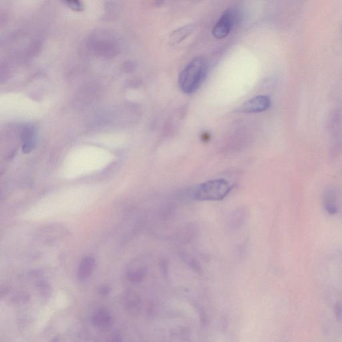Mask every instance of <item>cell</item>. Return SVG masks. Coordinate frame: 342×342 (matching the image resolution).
<instances>
[{"instance_id":"obj_11","label":"cell","mask_w":342,"mask_h":342,"mask_svg":"<svg viewBox=\"0 0 342 342\" xmlns=\"http://www.w3.org/2000/svg\"><path fill=\"white\" fill-rule=\"evenodd\" d=\"M110 289L106 287H102V288H100V290H99V294L102 295V296H105V295H108Z\"/></svg>"},{"instance_id":"obj_10","label":"cell","mask_w":342,"mask_h":342,"mask_svg":"<svg viewBox=\"0 0 342 342\" xmlns=\"http://www.w3.org/2000/svg\"><path fill=\"white\" fill-rule=\"evenodd\" d=\"M106 342H122V339L121 336L118 334H114L107 340Z\"/></svg>"},{"instance_id":"obj_5","label":"cell","mask_w":342,"mask_h":342,"mask_svg":"<svg viewBox=\"0 0 342 342\" xmlns=\"http://www.w3.org/2000/svg\"><path fill=\"white\" fill-rule=\"evenodd\" d=\"M92 322L93 325L100 329L110 327L112 323L111 314L106 309H97L92 315Z\"/></svg>"},{"instance_id":"obj_1","label":"cell","mask_w":342,"mask_h":342,"mask_svg":"<svg viewBox=\"0 0 342 342\" xmlns=\"http://www.w3.org/2000/svg\"><path fill=\"white\" fill-rule=\"evenodd\" d=\"M208 64L203 56L194 58L184 68L178 77V85L184 93L190 94L197 90L207 75Z\"/></svg>"},{"instance_id":"obj_12","label":"cell","mask_w":342,"mask_h":342,"mask_svg":"<svg viewBox=\"0 0 342 342\" xmlns=\"http://www.w3.org/2000/svg\"><path fill=\"white\" fill-rule=\"evenodd\" d=\"M58 340L57 338H54V339L52 340L51 342H58Z\"/></svg>"},{"instance_id":"obj_9","label":"cell","mask_w":342,"mask_h":342,"mask_svg":"<svg viewBox=\"0 0 342 342\" xmlns=\"http://www.w3.org/2000/svg\"><path fill=\"white\" fill-rule=\"evenodd\" d=\"M68 4L71 6L72 8L75 9L76 11H81L83 9V5L82 4L81 1H67Z\"/></svg>"},{"instance_id":"obj_2","label":"cell","mask_w":342,"mask_h":342,"mask_svg":"<svg viewBox=\"0 0 342 342\" xmlns=\"http://www.w3.org/2000/svg\"><path fill=\"white\" fill-rule=\"evenodd\" d=\"M232 186L225 179H214L200 184L194 197L199 201H219L229 195Z\"/></svg>"},{"instance_id":"obj_4","label":"cell","mask_w":342,"mask_h":342,"mask_svg":"<svg viewBox=\"0 0 342 342\" xmlns=\"http://www.w3.org/2000/svg\"><path fill=\"white\" fill-rule=\"evenodd\" d=\"M271 100L269 97L260 95L247 101L239 107L238 111L243 113H254L265 111L269 108Z\"/></svg>"},{"instance_id":"obj_6","label":"cell","mask_w":342,"mask_h":342,"mask_svg":"<svg viewBox=\"0 0 342 342\" xmlns=\"http://www.w3.org/2000/svg\"><path fill=\"white\" fill-rule=\"evenodd\" d=\"M94 267V260L91 257H86L80 264L78 277L80 280H85L90 277Z\"/></svg>"},{"instance_id":"obj_3","label":"cell","mask_w":342,"mask_h":342,"mask_svg":"<svg viewBox=\"0 0 342 342\" xmlns=\"http://www.w3.org/2000/svg\"><path fill=\"white\" fill-rule=\"evenodd\" d=\"M238 20V13L234 9H228L225 11L214 26L212 33L215 38H225L232 30L233 26Z\"/></svg>"},{"instance_id":"obj_8","label":"cell","mask_w":342,"mask_h":342,"mask_svg":"<svg viewBox=\"0 0 342 342\" xmlns=\"http://www.w3.org/2000/svg\"><path fill=\"white\" fill-rule=\"evenodd\" d=\"M124 303L127 310L135 312L139 309L141 300L139 297L135 293L128 292L124 297Z\"/></svg>"},{"instance_id":"obj_7","label":"cell","mask_w":342,"mask_h":342,"mask_svg":"<svg viewBox=\"0 0 342 342\" xmlns=\"http://www.w3.org/2000/svg\"><path fill=\"white\" fill-rule=\"evenodd\" d=\"M192 30H193V26L192 25H187V26L181 27V28L177 29V30L174 31L172 34L171 35V42L172 44H175L181 42L184 39L186 38V37L191 34Z\"/></svg>"}]
</instances>
